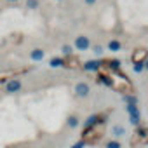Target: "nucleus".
Masks as SVG:
<instances>
[{
    "label": "nucleus",
    "instance_id": "obj_10",
    "mask_svg": "<svg viewBox=\"0 0 148 148\" xmlns=\"http://www.w3.org/2000/svg\"><path fill=\"white\" fill-rule=\"evenodd\" d=\"M105 120V117L103 115H91L87 120H86V124H84V127H89V125H94V124H98V122H103Z\"/></svg>",
    "mask_w": 148,
    "mask_h": 148
},
{
    "label": "nucleus",
    "instance_id": "obj_15",
    "mask_svg": "<svg viewBox=\"0 0 148 148\" xmlns=\"http://www.w3.org/2000/svg\"><path fill=\"white\" fill-rule=\"evenodd\" d=\"M112 134H113V136H124V134H125V129H124L122 125H113V127H112Z\"/></svg>",
    "mask_w": 148,
    "mask_h": 148
},
{
    "label": "nucleus",
    "instance_id": "obj_7",
    "mask_svg": "<svg viewBox=\"0 0 148 148\" xmlns=\"http://www.w3.org/2000/svg\"><path fill=\"white\" fill-rule=\"evenodd\" d=\"M18 91H21V80H18V79H11L7 84H5V92H18Z\"/></svg>",
    "mask_w": 148,
    "mask_h": 148
},
{
    "label": "nucleus",
    "instance_id": "obj_13",
    "mask_svg": "<svg viewBox=\"0 0 148 148\" xmlns=\"http://www.w3.org/2000/svg\"><path fill=\"white\" fill-rule=\"evenodd\" d=\"M66 124H68V127H70V129H75V127L79 125V119H77L75 115H70V117H68V122H66Z\"/></svg>",
    "mask_w": 148,
    "mask_h": 148
},
{
    "label": "nucleus",
    "instance_id": "obj_3",
    "mask_svg": "<svg viewBox=\"0 0 148 148\" xmlns=\"http://www.w3.org/2000/svg\"><path fill=\"white\" fill-rule=\"evenodd\" d=\"M148 145V127L145 125H138L134 134L131 136V146L132 148H141Z\"/></svg>",
    "mask_w": 148,
    "mask_h": 148
},
{
    "label": "nucleus",
    "instance_id": "obj_25",
    "mask_svg": "<svg viewBox=\"0 0 148 148\" xmlns=\"http://www.w3.org/2000/svg\"><path fill=\"white\" fill-rule=\"evenodd\" d=\"M9 2H16V0H9Z\"/></svg>",
    "mask_w": 148,
    "mask_h": 148
},
{
    "label": "nucleus",
    "instance_id": "obj_5",
    "mask_svg": "<svg viewBox=\"0 0 148 148\" xmlns=\"http://www.w3.org/2000/svg\"><path fill=\"white\" fill-rule=\"evenodd\" d=\"M148 58V51L146 49H134V52L131 54V61L136 64V63H145V59Z\"/></svg>",
    "mask_w": 148,
    "mask_h": 148
},
{
    "label": "nucleus",
    "instance_id": "obj_2",
    "mask_svg": "<svg viewBox=\"0 0 148 148\" xmlns=\"http://www.w3.org/2000/svg\"><path fill=\"white\" fill-rule=\"evenodd\" d=\"M105 132H106V124L103 120V122H98L94 125L84 127L80 141H84V145H96V143H99L105 138Z\"/></svg>",
    "mask_w": 148,
    "mask_h": 148
},
{
    "label": "nucleus",
    "instance_id": "obj_18",
    "mask_svg": "<svg viewBox=\"0 0 148 148\" xmlns=\"http://www.w3.org/2000/svg\"><path fill=\"white\" fill-rule=\"evenodd\" d=\"M143 70H145V63H136V64H134V71H136V73H141Z\"/></svg>",
    "mask_w": 148,
    "mask_h": 148
},
{
    "label": "nucleus",
    "instance_id": "obj_21",
    "mask_svg": "<svg viewBox=\"0 0 148 148\" xmlns=\"http://www.w3.org/2000/svg\"><path fill=\"white\" fill-rule=\"evenodd\" d=\"M86 145H84V141H77L75 145H71V148H84Z\"/></svg>",
    "mask_w": 148,
    "mask_h": 148
},
{
    "label": "nucleus",
    "instance_id": "obj_17",
    "mask_svg": "<svg viewBox=\"0 0 148 148\" xmlns=\"http://www.w3.org/2000/svg\"><path fill=\"white\" fill-rule=\"evenodd\" d=\"M26 5H28V9H37L38 7V0H28Z\"/></svg>",
    "mask_w": 148,
    "mask_h": 148
},
{
    "label": "nucleus",
    "instance_id": "obj_19",
    "mask_svg": "<svg viewBox=\"0 0 148 148\" xmlns=\"http://www.w3.org/2000/svg\"><path fill=\"white\" fill-rule=\"evenodd\" d=\"M106 148H120V143L115 141V139H113V141H108V143H106Z\"/></svg>",
    "mask_w": 148,
    "mask_h": 148
},
{
    "label": "nucleus",
    "instance_id": "obj_23",
    "mask_svg": "<svg viewBox=\"0 0 148 148\" xmlns=\"http://www.w3.org/2000/svg\"><path fill=\"white\" fill-rule=\"evenodd\" d=\"M86 2H87V4H94V2H96V0H86Z\"/></svg>",
    "mask_w": 148,
    "mask_h": 148
},
{
    "label": "nucleus",
    "instance_id": "obj_11",
    "mask_svg": "<svg viewBox=\"0 0 148 148\" xmlns=\"http://www.w3.org/2000/svg\"><path fill=\"white\" fill-rule=\"evenodd\" d=\"M63 66H68V68H77L79 66V59L73 58V56H68L66 59H63Z\"/></svg>",
    "mask_w": 148,
    "mask_h": 148
},
{
    "label": "nucleus",
    "instance_id": "obj_16",
    "mask_svg": "<svg viewBox=\"0 0 148 148\" xmlns=\"http://www.w3.org/2000/svg\"><path fill=\"white\" fill-rule=\"evenodd\" d=\"M108 49H110V51H119V49H120V42H117V40H110Z\"/></svg>",
    "mask_w": 148,
    "mask_h": 148
},
{
    "label": "nucleus",
    "instance_id": "obj_4",
    "mask_svg": "<svg viewBox=\"0 0 148 148\" xmlns=\"http://www.w3.org/2000/svg\"><path fill=\"white\" fill-rule=\"evenodd\" d=\"M125 108H127V113H129V120H131V124L138 127V125H139V108L136 106V103H131V105H127Z\"/></svg>",
    "mask_w": 148,
    "mask_h": 148
},
{
    "label": "nucleus",
    "instance_id": "obj_9",
    "mask_svg": "<svg viewBox=\"0 0 148 148\" xmlns=\"http://www.w3.org/2000/svg\"><path fill=\"white\" fill-rule=\"evenodd\" d=\"M84 70L86 71H99L101 70V61H96V59L86 61L84 63Z\"/></svg>",
    "mask_w": 148,
    "mask_h": 148
},
{
    "label": "nucleus",
    "instance_id": "obj_20",
    "mask_svg": "<svg viewBox=\"0 0 148 148\" xmlns=\"http://www.w3.org/2000/svg\"><path fill=\"white\" fill-rule=\"evenodd\" d=\"M61 51H63V54H64V56H71V47H70V45H63V49H61Z\"/></svg>",
    "mask_w": 148,
    "mask_h": 148
},
{
    "label": "nucleus",
    "instance_id": "obj_14",
    "mask_svg": "<svg viewBox=\"0 0 148 148\" xmlns=\"http://www.w3.org/2000/svg\"><path fill=\"white\" fill-rule=\"evenodd\" d=\"M49 66H51V68H59V66H63V58H52V59L49 61Z\"/></svg>",
    "mask_w": 148,
    "mask_h": 148
},
{
    "label": "nucleus",
    "instance_id": "obj_22",
    "mask_svg": "<svg viewBox=\"0 0 148 148\" xmlns=\"http://www.w3.org/2000/svg\"><path fill=\"white\" fill-rule=\"evenodd\" d=\"M101 52H103V47H101V45H94V54H98V56H99Z\"/></svg>",
    "mask_w": 148,
    "mask_h": 148
},
{
    "label": "nucleus",
    "instance_id": "obj_24",
    "mask_svg": "<svg viewBox=\"0 0 148 148\" xmlns=\"http://www.w3.org/2000/svg\"><path fill=\"white\" fill-rule=\"evenodd\" d=\"M145 68H146V70H148V59H146V63H145Z\"/></svg>",
    "mask_w": 148,
    "mask_h": 148
},
{
    "label": "nucleus",
    "instance_id": "obj_1",
    "mask_svg": "<svg viewBox=\"0 0 148 148\" xmlns=\"http://www.w3.org/2000/svg\"><path fill=\"white\" fill-rule=\"evenodd\" d=\"M99 82L105 84V86H108V87H112V89L117 91V92H122L124 96H125V94H131V92L134 91L132 82L124 75V73H120V71H112V70H108L106 73H101V75H99Z\"/></svg>",
    "mask_w": 148,
    "mask_h": 148
},
{
    "label": "nucleus",
    "instance_id": "obj_6",
    "mask_svg": "<svg viewBox=\"0 0 148 148\" xmlns=\"http://www.w3.org/2000/svg\"><path fill=\"white\" fill-rule=\"evenodd\" d=\"M89 92H91L89 84H86V82H79V84L75 86V94H77L79 98H87Z\"/></svg>",
    "mask_w": 148,
    "mask_h": 148
},
{
    "label": "nucleus",
    "instance_id": "obj_8",
    "mask_svg": "<svg viewBox=\"0 0 148 148\" xmlns=\"http://www.w3.org/2000/svg\"><path fill=\"white\" fill-rule=\"evenodd\" d=\"M89 45H91V42H89V38H87V37L80 35V37H77V38H75V47H77L79 51H87V49H89Z\"/></svg>",
    "mask_w": 148,
    "mask_h": 148
},
{
    "label": "nucleus",
    "instance_id": "obj_12",
    "mask_svg": "<svg viewBox=\"0 0 148 148\" xmlns=\"http://www.w3.org/2000/svg\"><path fill=\"white\" fill-rule=\"evenodd\" d=\"M30 58H32L33 61H42V59H44V51H42V49H33L32 54H30Z\"/></svg>",
    "mask_w": 148,
    "mask_h": 148
}]
</instances>
